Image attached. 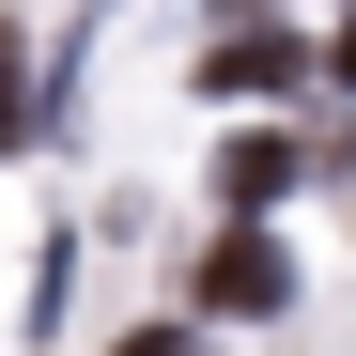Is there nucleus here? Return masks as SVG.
<instances>
[{
	"label": "nucleus",
	"instance_id": "1",
	"mask_svg": "<svg viewBox=\"0 0 356 356\" xmlns=\"http://www.w3.org/2000/svg\"><path fill=\"white\" fill-rule=\"evenodd\" d=\"M279 294H294V264L264 248V232H248V217H232V232H217V248H202V310H248V325H264V310H279Z\"/></svg>",
	"mask_w": 356,
	"mask_h": 356
},
{
	"label": "nucleus",
	"instance_id": "2",
	"mask_svg": "<svg viewBox=\"0 0 356 356\" xmlns=\"http://www.w3.org/2000/svg\"><path fill=\"white\" fill-rule=\"evenodd\" d=\"M279 78H294V31H279V16H248V31L202 47V93H279Z\"/></svg>",
	"mask_w": 356,
	"mask_h": 356
},
{
	"label": "nucleus",
	"instance_id": "6",
	"mask_svg": "<svg viewBox=\"0 0 356 356\" xmlns=\"http://www.w3.org/2000/svg\"><path fill=\"white\" fill-rule=\"evenodd\" d=\"M325 63H341V78H356V16H341V31H325Z\"/></svg>",
	"mask_w": 356,
	"mask_h": 356
},
{
	"label": "nucleus",
	"instance_id": "3",
	"mask_svg": "<svg viewBox=\"0 0 356 356\" xmlns=\"http://www.w3.org/2000/svg\"><path fill=\"white\" fill-rule=\"evenodd\" d=\"M294 170H310V140H232V155H217V202L248 217V202H279V186H294Z\"/></svg>",
	"mask_w": 356,
	"mask_h": 356
},
{
	"label": "nucleus",
	"instance_id": "4",
	"mask_svg": "<svg viewBox=\"0 0 356 356\" xmlns=\"http://www.w3.org/2000/svg\"><path fill=\"white\" fill-rule=\"evenodd\" d=\"M16 108H31V78H16V31H0V140H16Z\"/></svg>",
	"mask_w": 356,
	"mask_h": 356
},
{
	"label": "nucleus",
	"instance_id": "5",
	"mask_svg": "<svg viewBox=\"0 0 356 356\" xmlns=\"http://www.w3.org/2000/svg\"><path fill=\"white\" fill-rule=\"evenodd\" d=\"M124 356H202V341H186V325H155V341H124Z\"/></svg>",
	"mask_w": 356,
	"mask_h": 356
}]
</instances>
